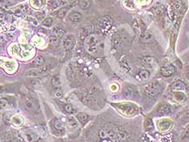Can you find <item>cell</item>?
Instances as JSON below:
<instances>
[{"instance_id": "1", "label": "cell", "mask_w": 189, "mask_h": 142, "mask_svg": "<svg viewBox=\"0 0 189 142\" xmlns=\"http://www.w3.org/2000/svg\"><path fill=\"white\" fill-rule=\"evenodd\" d=\"M85 46L88 52L91 54H95L99 49L100 42L94 35H90L85 40Z\"/></svg>"}, {"instance_id": "2", "label": "cell", "mask_w": 189, "mask_h": 142, "mask_svg": "<svg viewBox=\"0 0 189 142\" xmlns=\"http://www.w3.org/2000/svg\"><path fill=\"white\" fill-rule=\"evenodd\" d=\"M0 66L10 73H15L17 69V63L15 60L8 59L7 58L0 57Z\"/></svg>"}, {"instance_id": "3", "label": "cell", "mask_w": 189, "mask_h": 142, "mask_svg": "<svg viewBox=\"0 0 189 142\" xmlns=\"http://www.w3.org/2000/svg\"><path fill=\"white\" fill-rule=\"evenodd\" d=\"M146 92L149 97H154L161 91V86L158 82H151L146 86Z\"/></svg>"}, {"instance_id": "4", "label": "cell", "mask_w": 189, "mask_h": 142, "mask_svg": "<svg viewBox=\"0 0 189 142\" xmlns=\"http://www.w3.org/2000/svg\"><path fill=\"white\" fill-rule=\"evenodd\" d=\"M25 107L26 109L30 111H33L35 114H38L40 113V106L37 101L33 97H29L27 98L26 102H25Z\"/></svg>"}, {"instance_id": "5", "label": "cell", "mask_w": 189, "mask_h": 142, "mask_svg": "<svg viewBox=\"0 0 189 142\" xmlns=\"http://www.w3.org/2000/svg\"><path fill=\"white\" fill-rule=\"evenodd\" d=\"M47 71V67H39V68L30 69L25 73V76H27V77H37V76H40L45 74Z\"/></svg>"}, {"instance_id": "6", "label": "cell", "mask_w": 189, "mask_h": 142, "mask_svg": "<svg viewBox=\"0 0 189 142\" xmlns=\"http://www.w3.org/2000/svg\"><path fill=\"white\" fill-rule=\"evenodd\" d=\"M112 19L110 17H103L101 18L100 20H99V29H100L101 31L103 32H105V31H107V30L109 29L111 26H112Z\"/></svg>"}, {"instance_id": "7", "label": "cell", "mask_w": 189, "mask_h": 142, "mask_svg": "<svg viewBox=\"0 0 189 142\" xmlns=\"http://www.w3.org/2000/svg\"><path fill=\"white\" fill-rule=\"evenodd\" d=\"M75 44V37L73 35H66L63 39V46L66 51H70Z\"/></svg>"}, {"instance_id": "8", "label": "cell", "mask_w": 189, "mask_h": 142, "mask_svg": "<svg viewBox=\"0 0 189 142\" xmlns=\"http://www.w3.org/2000/svg\"><path fill=\"white\" fill-rule=\"evenodd\" d=\"M175 72V67L173 65H166L161 69V73L163 76H170L174 74Z\"/></svg>"}, {"instance_id": "9", "label": "cell", "mask_w": 189, "mask_h": 142, "mask_svg": "<svg viewBox=\"0 0 189 142\" xmlns=\"http://www.w3.org/2000/svg\"><path fill=\"white\" fill-rule=\"evenodd\" d=\"M171 89L173 91H183V90H186V85L183 81L179 80L175 81L174 83H172Z\"/></svg>"}, {"instance_id": "10", "label": "cell", "mask_w": 189, "mask_h": 142, "mask_svg": "<svg viewBox=\"0 0 189 142\" xmlns=\"http://www.w3.org/2000/svg\"><path fill=\"white\" fill-rule=\"evenodd\" d=\"M8 50H9V53H10L11 55H13V56H15V57H20L21 59H22V57H21V55H20V48L19 46H17V44H11V45L9 46L8 48Z\"/></svg>"}, {"instance_id": "11", "label": "cell", "mask_w": 189, "mask_h": 142, "mask_svg": "<svg viewBox=\"0 0 189 142\" xmlns=\"http://www.w3.org/2000/svg\"><path fill=\"white\" fill-rule=\"evenodd\" d=\"M45 0H30V4L35 9H42L45 6Z\"/></svg>"}, {"instance_id": "12", "label": "cell", "mask_w": 189, "mask_h": 142, "mask_svg": "<svg viewBox=\"0 0 189 142\" xmlns=\"http://www.w3.org/2000/svg\"><path fill=\"white\" fill-rule=\"evenodd\" d=\"M82 15L78 12H71L69 15V20L72 22H79L82 20Z\"/></svg>"}, {"instance_id": "13", "label": "cell", "mask_w": 189, "mask_h": 142, "mask_svg": "<svg viewBox=\"0 0 189 142\" xmlns=\"http://www.w3.org/2000/svg\"><path fill=\"white\" fill-rule=\"evenodd\" d=\"M158 114L159 115H167L169 112H171V106L168 104H162L160 105L159 107L158 108Z\"/></svg>"}, {"instance_id": "14", "label": "cell", "mask_w": 189, "mask_h": 142, "mask_svg": "<svg viewBox=\"0 0 189 142\" xmlns=\"http://www.w3.org/2000/svg\"><path fill=\"white\" fill-rule=\"evenodd\" d=\"M172 123L168 120H162L159 122V127L162 131H167L171 127Z\"/></svg>"}, {"instance_id": "15", "label": "cell", "mask_w": 189, "mask_h": 142, "mask_svg": "<svg viewBox=\"0 0 189 142\" xmlns=\"http://www.w3.org/2000/svg\"><path fill=\"white\" fill-rule=\"evenodd\" d=\"M24 138L27 142H33L37 140V135L34 132H24Z\"/></svg>"}, {"instance_id": "16", "label": "cell", "mask_w": 189, "mask_h": 142, "mask_svg": "<svg viewBox=\"0 0 189 142\" xmlns=\"http://www.w3.org/2000/svg\"><path fill=\"white\" fill-rule=\"evenodd\" d=\"M136 93V90L133 86H127L124 90V94L128 97H133Z\"/></svg>"}, {"instance_id": "17", "label": "cell", "mask_w": 189, "mask_h": 142, "mask_svg": "<svg viewBox=\"0 0 189 142\" xmlns=\"http://www.w3.org/2000/svg\"><path fill=\"white\" fill-rule=\"evenodd\" d=\"M32 43H33L34 46H42L45 44V41L43 40V38L38 37V36H34L32 39Z\"/></svg>"}, {"instance_id": "18", "label": "cell", "mask_w": 189, "mask_h": 142, "mask_svg": "<svg viewBox=\"0 0 189 142\" xmlns=\"http://www.w3.org/2000/svg\"><path fill=\"white\" fill-rule=\"evenodd\" d=\"M88 119H89V116L85 114V113H79L77 115V120L79 121L82 125H84L88 121Z\"/></svg>"}, {"instance_id": "19", "label": "cell", "mask_w": 189, "mask_h": 142, "mask_svg": "<svg viewBox=\"0 0 189 142\" xmlns=\"http://www.w3.org/2000/svg\"><path fill=\"white\" fill-rule=\"evenodd\" d=\"M64 34V30L60 27H55L53 29V35H54L55 37L60 38H62Z\"/></svg>"}, {"instance_id": "20", "label": "cell", "mask_w": 189, "mask_h": 142, "mask_svg": "<svg viewBox=\"0 0 189 142\" xmlns=\"http://www.w3.org/2000/svg\"><path fill=\"white\" fill-rule=\"evenodd\" d=\"M174 97L177 102H184L187 100L186 95L182 92H177L176 93H175Z\"/></svg>"}, {"instance_id": "21", "label": "cell", "mask_w": 189, "mask_h": 142, "mask_svg": "<svg viewBox=\"0 0 189 142\" xmlns=\"http://www.w3.org/2000/svg\"><path fill=\"white\" fill-rule=\"evenodd\" d=\"M120 109H121L122 110H125V113H129V114H132V113H133L135 111V106H130V105H125L124 104V106H120Z\"/></svg>"}, {"instance_id": "22", "label": "cell", "mask_w": 189, "mask_h": 142, "mask_svg": "<svg viewBox=\"0 0 189 142\" xmlns=\"http://www.w3.org/2000/svg\"><path fill=\"white\" fill-rule=\"evenodd\" d=\"M44 63H45L44 57L39 55L36 59H34V60L32 62V65H33V66H41V65L44 64Z\"/></svg>"}, {"instance_id": "23", "label": "cell", "mask_w": 189, "mask_h": 142, "mask_svg": "<svg viewBox=\"0 0 189 142\" xmlns=\"http://www.w3.org/2000/svg\"><path fill=\"white\" fill-rule=\"evenodd\" d=\"M91 3V0H79L78 1V5L82 9L89 8Z\"/></svg>"}, {"instance_id": "24", "label": "cell", "mask_w": 189, "mask_h": 142, "mask_svg": "<svg viewBox=\"0 0 189 142\" xmlns=\"http://www.w3.org/2000/svg\"><path fill=\"white\" fill-rule=\"evenodd\" d=\"M51 85H52V86L54 89H58V88H60V86H61V81H60V79L58 76H53V77L52 78V80H51Z\"/></svg>"}, {"instance_id": "25", "label": "cell", "mask_w": 189, "mask_h": 142, "mask_svg": "<svg viewBox=\"0 0 189 142\" xmlns=\"http://www.w3.org/2000/svg\"><path fill=\"white\" fill-rule=\"evenodd\" d=\"M64 109L67 113L69 114H75L76 112V109H75L72 105L70 104H65L64 105Z\"/></svg>"}, {"instance_id": "26", "label": "cell", "mask_w": 189, "mask_h": 142, "mask_svg": "<svg viewBox=\"0 0 189 142\" xmlns=\"http://www.w3.org/2000/svg\"><path fill=\"white\" fill-rule=\"evenodd\" d=\"M11 122H12L13 124L15 125V126H20V125L22 124L23 120H22V118L20 117V116L16 115V116H14V117L12 118Z\"/></svg>"}, {"instance_id": "27", "label": "cell", "mask_w": 189, "mask_h": 142, "mask_svg": "<svg viewBox=\"0 0 189 142\" xmlns=\"http://www.w3.org/2000/svg\"><path fill=\"white\" fill-rule=\"evenodd\" d=\"M53 127H54L55 129L57 130V131H63V130H64L63 124L60 122L59 120H55L54 121H53Z\"/></svg>"}, {"instance_id": "28", "label": "cell", "mask_w": 189, "mask_h": 142, "mask_svg": "<svg viewBox=\"0 0 189 142\" xmlns=\"http://www.w3.org/2000/svg\"><path fill=\"white\" fill-rule=\"evenodd\" d=\"M53 24V18H50V17H48V18H45L44 20H42V25L44 26H47V27H50L51 25Z\"/></svg>"}, {"instance_id": "29", "label": "cell", "mask_w": 189, "mask_h": 142, "mask_svg": "<svg viewBox=\"0 0 189 142\" xmlns=\"http://www.w3.org/2000/svg\"><path fill=\"white\" fill-rule=\"evenodd\" d=\"M145 128L147 130V131H150V130L153 129L154 127V125H153V123H152V120L148 119L145 121Z\"/></svg>"}, {"instance_id": "30", "label": "cell", "mask_w": 189, "mask_h": 142, "mask_svg": "<svg viewBox=\"0 0 189 142\" xmlns=\"http://www.w3.org/2000/svg\"><path fill=\"white\" fill-rule=\"evenodd\" d=\"M68 10H69V8H62V9H60V10L57 12V16L60 18H63L66 15Z\"/></svg>"}, {"instance_id": "31", "label": "cell", "mask_w": 189, "mask_h": 142, "mask_svg": "<svg viewBox=\"0 0 189 142\" xmlns=\"http://www.w3.org/2000/svg\"><path fill=\"white\" fill-rule=\"evenodd\" d=\"M149 75H150V73L147 70H142L139 73V76L142 79H147L149 76Z\"/></svg>"}, {"instance_id": "32", "label": "cell", "mask_w": 189, "mask_h": 142, "mask_svg": "<svg viewBox=\"0 0 189 142\" xmlns=\"http://www.w3.org/2000/svg\"><path fill=\"white\" fill-rule=\"evenodd\" d=\"M50 43L52 44L53 46H56L58 45V42H59V38L55 37L54 35H52L50 38Z\"/></svg>"}, {"instance_id": "33", "label": "cell", "mask_w": 189, "mask_h": 142, "mask_svg": "<svg viewBox=\"0 0 189 142\" xmlns=\"http://www.w3.org/2000/svg\"><path fill=\"white\" fill-rule=\"evenodd\" d=\"M68 122H69V124H70V127H76L78 126L77 120H75L74 117H69L68 118Z\"/></svg>"}, {"instance_id": "34", "label": "cell", "mask_w": 189, "mask_h": 142, "mask_svg": "<svg viewBox=\"0 0 189 142\" xmlns=\"http://www.w3.org/2000/svg\"><path fill=\"white\" fill-rule=\"evenodd\" d=\"M182 138H188L189 137V124L187 126L184 130L182 132Z\"/></svg>"}, {"instance_id": "35", "label": "cell", "mask_w": 189, "mask_h": 142, "mask_svg": "<svg viewBox=\"0 0 189 142\" xmlns=\"http://www.w3.org/2000/svg\"><path fill=\"white\" fill-rule=\"evenodd\" d=\"M8 105V101L4 98H1L0 99V109H3L5 108Z\"/></svg>"}, {"instance_id": "36", "label": "cell", "mask_w": 189, "mask_h": 142, "mask_svg": "<svg viewBox=\"0 0 189 142\" xmlns=\"http://www.w3.org/2000/svg\"><path fill=\"white\" fill-rule=\"evenodd\" d=\"M26 19H27V20H28L30 23H32V24H33L34 26H37L38 25L37 20H36L35 18L32 17V16H27V17H26Z\"/></svg>"}, {"instance_id": "37", "label": "cell", "mask_w": 189, "mask_h": 142, "mask_svg": "<svg viewBox=\"0 0 189 142\" xmlns=\"http://www.w3.org/2000/svg\"><path fill=\"white\" fill-rule=\"evenodd\" d=\"M182 120L184 122H187L189 121V111L186 112L183 116H182Z\"/></svg>"}, {"instance_id": "38", "label": "cell", "mask_w": 189, "mask_h": 142, "mask_svg": "<svg viewBox=\"0 0 189 142\" xmlns=\"http://www.w3.org/2000/svg\"><path fill=\"white\" fill-rule=\"evenodd\" d=\"M110 89H111V90H112V92H117V90H118V89H119V87H118V85H117V84H112Z\"/></svg>"}, {"instance_id": "39", "label": "cell", "mask_w": 189, "mask_h": 142, "mask_svg": "<svg viewBox=\"0 0 189 142\" xmlns=\"http://www.w3.org/2000/svg\"><path fill=\"white\" fill-rule=\"evenodd\" d=\"M6 42H7V38H6L5 36L0 35V45H3Z\"/></svg>"}, {"instance_id": "40", "label": "cell", "mask_w": 189, "mask_h": 142, "mask_svg": "<svg viewBox=\"0 0 189 142\" xmlns=\"http://www.w3.org/2000/svg\"><path fill=\"white\" fill-rule=\"evenodd\" d=\"M100 137H102V138H105V137H107V133H106V131L101 130V131L100 132Z\"/></svg>"}, {"instance_id": "41", "label": "cell", "mask_w": 189, "mask_h": 142, "mask_svg": "<svg viewBox=\"0 0 189 142\" xmlns=\"http://www.w3.org/2000/svg\"><path fill=\"white\" fill-rule=\"evenodd\" d=\"M31 83L33 84V85H40V80H38V79H35V80H33L31 81Z\"/></svg>"}, {"instance_id": "42", "label": "cell", "mask_w": 189, "mask_h": 142, "mask_svg": "<svg viewBox=\"0 0 189 142\" xmlns=\"http://www.w3.org/2000/svg\"><path fill=\"white\" fill-rule=\"evenodd\" d=\"M0 3L3 4L4 6H9L10 5V2L8 0H0Z\"/></svg>"}, {"instance_id": "43", "label": "cell", "mask_w": 189, "mask_h": 142, "mask_svg": "<svg viewBox=\"0 0 189 142\" xmlns=\"http://www.w3.org/2000/svg\"><path fill=\"white\" fill-rule=\"evenodd\" d=\"M45 15V12H40L37 13V16L38 18H43Z\"/></svg>"}, {"instance_id": "44", "label": "cell", "mask_w": 189, "mask_h": 142, "mask_svg": "<svg viewBox=\"0 0 189 142\" xmlns=\"http://www.w3.org/2000/svg\"><path fill=\"white\" fill-rule=\"evenodd\" d=\"M62 96V93L60 90H57L55 92V97H61Z\"/></svg>"}, {"instance_id": "45", "label": "cell", "mask_w": 189, "mask_h": 142, "mask_svg": "<svg viewBox=\"0 0 189 142\" xmlns=\"http://www.w3.org/2000/svg\"><path fill=\"white\" fill-rule=\"evenodd\" d=\"M3 15V10L2 9V8H0V15Z\"/></svg>"}, {"instance_id": "46", "label": "cell", "mask_w": 189, "mask_h": 142, "mask_svg": "<svg viewBox=\"0 0 189 142\" xmlns=\"http://www.w3.org/2000/svg\"><path fill=\"white\" fill-rule=\"evenodd\" d=\"M187 80H189V70L187 72Z\"/></svg>"}, {"instance_id": "47", "label": "cell", "mask_w": 189, "mask_h": 142, "mask_svg": "<svg viewBox=\"0 0 189 142\" xmlns=\"http://www.w3.org/2000/svg\"><path fill=\"white\" fill-rule=\"evenodd\" d=\"M2 90H3V87H2V86H0V93L2 92Z\"/></svg>"}, {"instance_id": "48", "label": "cell", "mask_w": 189, "mask_h": 142, "mask_svg": "<svg viewBox=\"0 0 189 142\" xmlns=\"http://www.w3.org/2000/svg\"><path fill=\"white\" fill-rule=\"evenodd\" d=\"M19 1H25V0H19Z\"/></svg>"}, {"instance_id": "49", "label": "cell", "mask_w": 189, "mask_h": 142, "mask_svg": "<svg viewBox=\"0 0 189 142\" xmlns=\"http://www.w3.org/2000/svg\"><path fill=\"white\" fill-rule=\"evenodd\" d=\"M100 1H103V0H100Z\"/></svg>"}, {"instance_id": "50", "label": "cell", "mask_w": 189, "mask_h": 142, "mask_svg": "<svg viewBox=\"0 0 189 142\" xmlns=\"http://www.w3.org/2000/svg\"><path fill=\"white\" fill-rule=\"evenodd\" d=\"M65 1H66V0H65Z\"/></svg>"}]
</instances>
